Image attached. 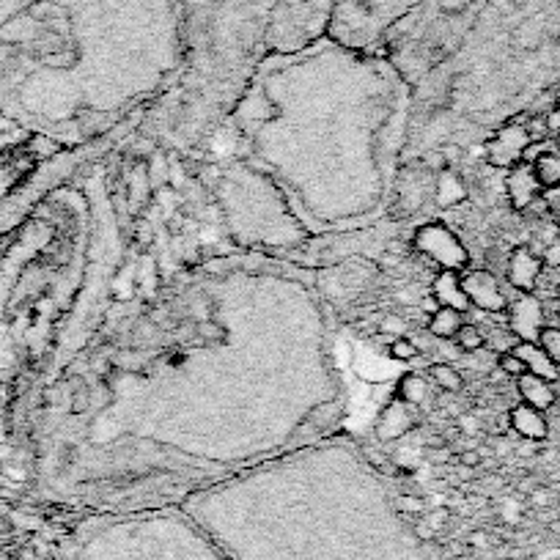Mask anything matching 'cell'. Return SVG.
<instances>
[{
    "label": "cell",
    "instance_id": "obj_1",
    "mask_svg": "<svg viewBox=\"0 0 560 560\" xmlns=\"http://www.w3.org/2000/svg\"><path fill=\"white\" fill-rule=\"evenodd\" d=\"M184 42L182 0H0V94L94 58H173Z\"/></svg>",
    "mask_w": 560,
    "mask_h": 560
},
{
    "label": "cell",
    "instance_id": "obj_2",
    "mask_svg": "<svg viewBox=\"0 0 560 560\" xmlns=\"http://www.w3.org/2000/svg\"><path fill=\"white\" fill-rule=\"evenodd\" d=\"M401 514H396L399 519ZM377 511H234L206 519V539L228 560H429L415 536Z\"/></svg>",
    "mask_w": 560,
    "mask_h": 560
},
{
    "label": "cell",
    "instance_id": "obj_3",
    "mask_svg": "<svg viewBox=\"0 0 560 560\" xmlns=\"http://www.w3.org/2000/svg\"><path fill=\"white\" fill-rule=\"evenodd\" d=\"M187 42L198 53L250 50L264 36L275 0H182Z\"/></svg>",
    "mask_w": 560,
    "mask_h": 560
},
{
    "label": "cell",
    "instance_id": "obj_4",
    "mask_svg": "<svg viewBox=\"0 0 560 560\" xmlns=\"http://www.w3.org/2000/svg\"><path fill=\"white\" fill-rule=\"evenodd\" d=\"M75 560H228L206 536L173 525L108 530L83 544Z\"/></svg>",
    "mask_w": 560,
    "mask_h": 560
},
{
    "label": "cell",
    "instance_id": "obj_5",
    "mask_svg": "<svg viewBox=\"0 0 560 560\" xmlns=\"http://www.w3.org/2000/svg\"><path fill=\"white\" fill-rule=\"evenodd\" d=\"M341 0H275L264 36L272 44H300L333 28Z\"/></svg>",
    "mask_w": 560,
    "mask_h": 560
},
{
    "label": "cell",
    "instance_id": "obj_6",
    "mask_svg": "<svg viewBox=\"0 0 560 560\" xmlns=\"http://www.w3.org/2000/svg\"><path fill=\"white\" fill-rule=\"evenodd\" d=\"M420 0H341L333 28L349 42H371L385 36L393 22Z\"/></svg>",
    "mask_w": 560,
    "mask_h": 560
},
{
    "label": "cell",
    "instance_id": "obj_7",
    "mask_svg": "<svg viewBox=\"0 0 560 560\" xmlns=\"http://www.w3.org/2000/svg\"><path fill=\"white\" fill-rule=\"evenodd\" d=\"M415 248L423 253V256H429L434 264H440L442 270H462L467 267V250L464 245L456 239L453 231L442 226V223H429V226L418 228V234H415Z\"/></svg>",
    "mask_w": 560,
    "mask_h": 560
},
{
    "label": "cell",
    "instance_id": "obj_8",
    "mask_svg": "<svg viewBox=\"0 0 560 560\" xmlns=\"http://www.w3.org/2000/svg\"><path fill=\"white\" fill-rule=\"evenodd\" d=\"M528 130H525V121H508L506 127H500L495 132V138L486 140L484 154L486 162L492 168H500V171H511L514 165L522 162V154L528 149Z\"/></svg>",
    "mask_w": 560,
    "mask_h": 560
},
{
    "label": "cell",
    "instance_id": "obj_9",
    "mask_svg": "<svg viewBox=\"0 0 560 560\" xmlns=\"http://www.w3.org/2000/svg\"><path fill=\"white\" fill-rule=\"evenodd\" d=\"M506 316L508 333L514 335L517 341H528V344H536L541 330L547 327L544 305H541L539 297H533V294H519L517 300L508 302Z\"/></svg>",
    "mask_w": 560,
    "mask_h": 560
},
{
    "label": "cell",
    "instance_id": "obj_10",
    "mask_svg": "<svg viewBox=\"0 0 560 560\" xmlns=\"http://www.w3.org/2000/svg\"><path fill=\"white\" fill-rule=\"evenodd\" d=\"M462 289L467 294V300L473 308L484 313H506L508 300L503 289H500V280L492 275L489 270H473L467 272L462 278Z\"/></svg>",
    "mask_w": 560,
    "mask_h": 560
},
{
    "label": "cell",
    "instance_id": "obj_11",
    "mask_svg": "<svg viewBox=\"0 0 560 560\" xmlns=\"http://www.w3.org/2000/svg\"><path fill=\"white\" fill-rule=\"evenodd\" d=\"M541 272H544V261L541 253L530 248V245H517L508 256L506 280L519 291V294H533L539 286Z\"/></svg>",
    "mask_w": 560,
    "mask_h": 560
},
{
    "label": "cell",
    "instance_id": "obj_12",
    "mask_svg": "<svg viewBox=\"0 0 560 560\" xmlns=\"http://www.w3.org/2000/svg\"><path fill=\"white\" fill-rule=\"evenodd\" d=\"M506 195H508V204H511V209H517V212H528L530 206L539 201L541 184H539V179H536L533 165L519 162V165H514V168L508 171Z\"/></svg>",
    "mask_w": 560,
    "mask_h": 560
},
{
    "label": "cell",
    "instance_id": "obj_13",
    "mask_svg": "<svg viewBox=\"0 0 560 560\" xmlns=\"http://www.w3.org/2000/svg\"><path fill=\"white\" fill-rule=\"evenodd\" d=\"M508 426L528 442H544L550 437V423L544 418V412L530 407V404H517L508 412Z\"/></svg>",
    "mask_w": 560,
    "mask_h": 560
},
{
    "label": "cell",
    "instance_id": "obj_14",
    "mask_svg": "<svg viewBox=\"0 0 560 560\" xmlns=\"http://www.w3.org/2000/svg\"><path fill=\"white\" fill-rule=\"evenodd\" d=\"M431 297L437 300L440 308H453V311H470L473 305L467 300V294L462 289V278L456 275V270H442L431 286Z\"/></svg>",
    "mask_w": 560,
    "mask_h": 560
},
{
    "label": "cell",
    "instance_id": "obj_15",
    "mask_svg": "<svg viewBox=\"0 0 560 560\" xmlns=\"http://www.w3.org/2000/svg\"><path fill=\"white\" fill-rule=\"evenodd\" d=\"M517 390L522 404H530L536 410L547 412L555 407L558 401V390H555V382H547V379L536 377V374H522L517 379Z\"/></svg>",
    "mask_w": 560,
    "mask_h": 560
},
{
    "label": "cell",
    "instance_id": "obj_16",
    "mask_svg": "<svg viewBox=\"0 0 560 560\" xmlns=\"http://www.w3.org/2000/svg\"><path fill=\"white\" fill-rule=\"evenodd\" d=\"M511 352L522 357V363H525V368H528V374H536V377L547 379V382H558L560 368L552 363L550 357H547V352H544L539 344L519 341V344L514 346Z\"/></svg>",
    "mask_w": 560,
    "mask_h": 560
},
{
    "label": "cell",
    "instance_id": "obj_17",
    "mask_svg": "<svg viewBox=\"0 0 560 560\" xmlns=\"http://www.w3.org/2000/svg\"><path fill=\"white\" fill-rule=\"evenodd\" d=\"M464 324V313L453 311V308H437V311L429 316V333L434 338H442V341H451L456 338V333L462 330Z\"/></svg>",
    "mask_w": 560,
    "mask_h": 560
},
{
    "label": "cell",
    "instance_id": "obj_18",
    "mask_svg": "<svg viewBox=\"0 0 560 560\" xmlns=\"http://www.w3.org/2000/svg\"><path fill=\"white\" fill-rule=\"evenodd\" d=\"M431 379H434V385L440 390H445V393H462L464 390V379H462V371L456 366H451V363H434V366L429 368Z\"/></svg>",
    "mask_w": 560,
    "mask_h": 560
},
{
    "label": "cell",
    "instance_id": "obj_19",
    "mask_svg": "<svg viewBox=\"0 0 560 560\" xmlns=\"http://www.w3.org/2000/svg\"><path fill=\"white\" fill-rule=\"evenodd\" d=\"M464 198H467V187L462 184V179L451 171L440 173V179H437V201L442 206H453L464 201Z\"/></svg>",
    "mask_w": 560,
    "mask_h": 560
},
{
    "label": "cell",
    "instance_id": "obj_20",
    "mask_svg": "<svg viewBox=\"0 0 560 560\" xmlns=\"http://www.w3.org/2000/svg\"><path fill=\"white\" fill-rule=\"evenodd\" d=\"M533 171H536V179H539L541 190H544V187H555V184H560V154L558 151H552V149L544 151L539 160L533 162Z\"/></svg>",
    "mask_w": 560,
    "mask_h": 560
},
{
    "label": "cell",
    "instance_id": "obj_21",
    "mask_svg": "<svg viewBox=\"0 0 560 560\" xmlns=\"http://www.w3.org/2000/svg\"><path fill=\"white\" fill-rule=\"evenodd\" d=\"M429 396V390H426V382L418 377V374H407V377L401 379L399 385V399L404 404H410V407H418L420 401Z\"/></svg>",
    "mask_w": 560,
    "mask_h": 560
},
{
    "label": "cell",
    "instance_id": "obj_22",
    "mask_svg": "<svg viewBox=\"0 0 560 560\" xmlns=\"http://www.w3.org/2000/svg\"><path fill=\"white\" fill-rule=\"evenodd\" d=\"M456 344L462 346V352H467V355H473V352H481L486 346V338L484 333L475 327V324H462V330L456 333Z\"/></svg>",
    "mask_w": 560,
    "mask_h": 560
},
{
    "label": "cell",
    "instance_id": "obj_23",
    "mask_svg": "<svg viewBox=\"0 0 560 560\" xmlns=\"http://www.w3.org/2000/svg\"><path fill=\"white\" fill-rule=\"evenodd\" d=\"M536 344H539L541 349L547 352V357H550L552 363L560 368V327H544Z\"/></svg>",
    "mask_w": 560,
    "mask_h": 560
},
{
    "label": "cell",
    "instance_id": "obj_24",
    "mask_svg": "<svg viewBox=\"0 0 560 560\" xmlns=\"http://www.w3.org/2000/svg\"><path fill=\"white\" fill-rule=\"evenodd\" d=\"M390 357L393 360H415L418 357V344L412 341L410 335H399V338H393L390 341Z\"/></svg>",
    "mask_w": 560,
    "mask_h": 560
},
{
    "label": "cell",
    "instance_id": "obj_25",
    "mask_svg": "<svg viewBox=\"0 0 560 560\" xmlns=\"http://www.w3.org/2000/svg\"><path fill=\"white\" fill-rule=\"evenodd\" d=\"M497 368H500L503 377H511V379H519L522 374H528V368H525V363H522V357L514 355V352H503V355L497 357Z\"/></svg>",
    "mask_w": 560,
    "mask_h": 560
},
{
    "label": "cell",
    "instance_id": "obj_26",
    "mask_svg": "<svg viewBox=\"0 0 560 560\" xmlns=\"http://www.w3.org/2000/svg\"><path fill=\"white\" fill-rule=\"evenodd\" d=\"M525 130H528L530 143H544L550 138V127H547V113H536L525 121Z\"/></svg>",
    "mask_w": 560,
    "mask_h": 560
},
{
    "label": "cell",
    "instance_id": "obj_27",
    "mask_svg": "<svg viewBox=\"0 0 560 560\" xmlns=\"http://www.w3.org/2000/svg\"><path fill=\"white\" fill-rule=\"evenodd\" d=\"M423 165H426V171H431V173H445V171H451V160H448V154L442 149H434V151H426L423 154Z\"/></svg>",
    "mask_w": 560,
    "mask_h": 560
},
{
    "label": "cell",
    "instance_id": "obj_28",
    "mask_svg": "<svg viewBox=\"0 0 560 560\" xmlns=\"http://www.w3.org/2000/svg\"><path fill=\"white\" fill-rule=\"evenodd\" d=\"M407 319H401L399 313H390V316H385L382 319V324H379V335H390V338H399V335H407Z\"/></svg>",
    "mask_w": 560,
    "mask_h": 560
},
{
    "label": "cell",
    "instance_id": "obj_29",
    "mask_svg": "<svg viewBox=\"0 0 560 560\" xmlns=\"http://www.w3.org/2000/svg\"><path fill=\"white\" fill-rule=\"evenodd\" d=\"M426 459H429L434 467H448V464L456 462V453H453L451 445H437V448H426Z\"/></svg>",
    "mask_w": 560,
    "mask_h": 560
},
{
    "label": "cell",
    "instance_id": "obj_30",
    "mask_svg": "<svg viewBox=\"0 0 560 560\" xmlns=\"http://www.w3.org/2000/svg\"><path fill=\"white\" fill-rule=\"evenodd\" d=\"M541 204H544V209H547L550 215L560 217V184L541 190Z\"/></svg>",
    "mask_w": 560,
    "mask_h": 560
},
{
    "label": "cell",
    "instance_id": "obj_31",
    "mask_svg": "<svg viewBox=\"0 0 560 560\" xmlns=\"http://www.w3.org/2000/svg\"><path fill=\"white\" fill-rule=\"evenodd\" d=\"M456 464H459V467H467V470H475V467L484 464V456L478 453V448H464V451L456 453Z\"/></svg>",
    "mask_w": 560,
    "mask_h": 560
},
{
    "label": "cell",
    "instance_id": "obj_32",
    "mask_svg": "<svg viewBox=\"0 0 560 560\" xmlns=\"http://www.w3.org/2000/svg\"><path fill=\"white\" fill-rule=\"evenodd\" d=\"M541 261H544V267H560V234L552 239L547 248H544Z\"/></svg>",
    "mask_w": 560,
    "mask_h": 560
},
{
    "label": "cell",
    "instance_id": "obj_33",
    "mask_svg": "<svg viewBox=\"0 0 560 560\" xmlns=\"http://www.w3.org/2000/svg\"><path fill=\"white\" fill-rule=\"evenodd\" d=\"M198 335L206 341H215V338H223V330L215 322H201L198 324Z\"/></svg>",
    "mask_w": 560,
    "mask_h": 560
},
{
    "label": "cell",
    "instance_id": "obj_34",
    "mask_svg": "<svg viewBox=\"0 0 560 560\" xmlns=\"http://www.w3.org/2000/svg\"><path fill=\"white\" fill-rule=\"evenodd\" d=\"M119 366H124V368H143V357L140 355H135V352H121L119 355Z\"/></svg>",
    "mask_w": 560,
    "mask_h": 560
},
{
    "label": "cell",
    "instance_id": "obj_35",
    "mask_svg": "<svg viewBox=\"0 0 560 560\" xmlns=\"http://www.w3.org/2000/svg\"><path fill=\"white\" fill-rule=\"evenodd\" d=\"M366 456H368V462L374 464V467H385V464H388L385 453L377 451V448H366Z\"/></svg>",
    "mask_w": 560,
    "mask_h": 560
},
{
    "label": "cell",
    "instance_id": "obj_36",
    "mask_svg": "<svg viewBox=\"0 0 560 560\" xmlns=\"http://www.w3.org/2000/svg\"><path fill=\"white\" fill-rule=\"evenodd\" d=\"M555 143H558V149H560V130H558V135H555Z\"/></svg>",
    "mask_w": 560,
    "mask_h": 560
},
{
    "label": "cell",
    "instance_id": "obj_37",
    "mask_svg": "<svg viewBox=\"0 0 560 560\" xmlns=\"http://www.w3.org/2000/svg\"><path fill=\"white\" fill-rule=\"evenodd\" d=\"M555 294H558V302H560V286H558V291H555Z\"/></svg>",
    "mask_w": 560,
    "mask_h": 560
},
{
    "label": "cell",
    "instance_id": "obj_38",
    "mask_svg": "<svg viewBox=\"0 0 560 560\" xmlns=\"http://www.w3.org/2000/svg\"><path fill=\"white\" fill-rule=\"evenodd\" d=\"M558 234H560V217H558Z\"/></svg>",
    "mask_w": 560,
    "mask_h": 560
},
{
    "label": "cell",
    "instance_id": "obj_39",
    "mask_svg": "<svg viewBox=\"0 0 560 560\" xmlns=\"http://www.w3.org/2000/svg\"><path fill=\"white\" fill-rule=\"evenodd\" d=\"M558 327H560V313H558Z\"/></svg>",
    "mask_w": 560,
    "mask_h": 560
}]
</instances>
